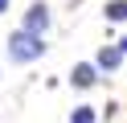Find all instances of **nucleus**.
I'll return each instance as SVG.
<instances>
[{
	"label": "nucleus",
	"instance_id": "obj_1",
	"mask_svg": "<svg viewBox=\"0 0 127 123\" xmlns=\"http://www.w3.org/2000/svg\"><path fill=\"white\" fill-rule=\"evenodd\" d=\"M41 53H45V41L37 37V33L17 29V33L8 37V62H37Z\"/></svg>",
	"mask_w": 127,
	"mask_h": 123
},
{
	"label": "nucleus",
	"instance_id": "obj_5",
	"mask_svg": "<svg viewBox=\"0 0 127 123\" xmlns=\"http://www.w3.org/2000/svg\"><path fill=\"white\" fill-rule=\"evenodd\" d=\"M102 16H107V21H127V0H107Z\"/></svg>",
	"mask_w": 127,
	"mask_h": 123
},
{
	"label": "nucleus",
	"instance_id": "obj_2",
	"mask_svg": "<svg viewBox=\"0 0 127 123\" xmlns=\"http://www.w3.org/2000/svg\"><path fill=\"white\" fill-rule=\"evenodd\" d=\"M49 8L41 4V0H37V4H29V12H25V29L29 33H37V37H45V29H49Z\"/></svg>",
	"mask_w": 127,
	"mask_h": 123
},
{
	"label": "nucleus",
	"instance_id": "obj_7",
	"mask_svg": "<svg viewBox=\"0 0 127 123\" xmlns=\"http://www.w3.org/2000/svg\"><path fill=\"white\" fill-rule=\"evenodd\" d=\"M0 12H8V0H0Z\"/></svg>",
	"mask_w": 127,
	"mask_h": 123
},
{
	"label": "nucleus",
	"instance_id": "obj_8",
	"mask_svg": "<svg viewBox=\"0 0 127 123\" xmlns=\"http://www.w3.org/2000/svg\"><path fill=\"white\" fill-rule=\"evenodd\" d=\"M119 49H123V53H127V37H123V41H119Z\"/></svg>",
	"mask_w": 127,
	"mask_h": 123
},
{
	"label": "nucleus",
	"instance_id": "obj_6",
	"mask_svg": "<svg viewBox=\"0 0 127 123\" xmlns=\"http://www.w3.org/2000/svg\"><path fill=\"white\" fill-rule=\"evenodd\" d=\"M98 115H94V107H74L70 111V123H94Z\"/></svg>",
	"mask_w": 127,
	"mask_h": 123
},
{
	"label": "nucleus",
	"instance_id": "obj_3",
	"mask_svg": "<svg viewBox=\"0 0 127 123\" xmlns=\"http://www.w3.org/2000/svg\"><path fill=\"white\" fill-rule=\"evenodd\" d=\"M70 82H74L78 90H86V86H94V82H98V66H94V62H78L74 70H70Z\"/></svg>",
	"mask_w": 127,
	"mask_h": 123
},
{
	"label": "nucleus",
	"instance_id": "obj_4",
	"mask_svg": "<svg viewBox=\"0 0 127 123\" xmlns=\"http://www.w3.org/2000/svg\"><path fill=\"white\" fill-rule=\"evenodd\" d=\"M119 62H123V49H119V45H102L98 57H94L98 70H119Z\"/></svg>",
	"mask_w": 127,
	"mask_h": 123
}]
</instances>
